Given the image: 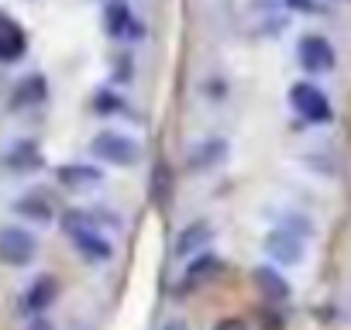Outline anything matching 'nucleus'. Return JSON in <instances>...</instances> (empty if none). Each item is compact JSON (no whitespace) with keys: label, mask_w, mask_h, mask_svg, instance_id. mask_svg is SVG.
Wrapping results in <instances>:
<instances>
[{"label":"nucleus","mask_w":351,"mask_h":330,"mask_svg":"<svg viewBox=\"0 0 351 330\" xmlns=\"http://www.w3.org/2000/svg\"><path fill=\"white\" fill-rule=\"evenodd\" d=\"M59 227H62V234H66L73 255H76L83 265L104 268V265H110V262L117 258L114 238L93 224V217L86 214V207H69V210H62V214H59Z\"/></svg>","instance_id":"f257e3e1"},{"label":"nucleus","mask_w":351,"mask_h":330,"mask_svg":"<svg viewBox=\"0 0 351 330\" xmlns=\"http://www.w3.org/2000/svg\"><path fill=\"white\" fill-rule=\"evenodd\" d=\"M145 141L134 134V131H124V127H114V124H104L93 131L90 138V158L100 162L104 169H138L145 165Z\"/></svg>","instance_id":"f03ea898"},{"label":"nucleus","mask_w":351,"mask_h":330,"mask_svg":"<svg viewBox=\"0 0 351 330\" xmlns=\"http://www.w3.org/2000/svg\"><path fill=\"white\" fill-rule=\"evenodd\" d=\"M286 103H289V110H293L303 124H310V127H334V120H337V103H334V97H330L320 83H313L310 76L293 79V83L286 86Z\"/></svg>","instance_id":"7ed1b4c3"},{"label":"nucleus","mask_w":351,"mask_h":330,"mask_svg":"<svg viewBox=\"0 0 351 330\" xmlns=\"http://www.w3.org/2000/svg\"><path fill=\"white\" fill-rule=\"evenodd\" d=\"M100 31L124 49H134L148 38V21L131 0H104L100 4Z\"/></svg>","instance_id":"20e7f679"},{"label":"nucleus","mask_w":351,"mask_h":330,"mask_svg":"<svg viewBox=\"0 0 351 330\" xmlns=\"http://www.w3.org/2000/svg\"><path fill=\"white\" fill-rule=\"evenodd\" d=\"M293 55H296L300 69H303L310 79L334 76V73H337V66H341L337 45H334V42H330L324 31H303V35H296Z\"/></svg>","instance_id":"39448f33"},{"label":"nucleus","mask_w":351,"mask_h":330,"mask_svg":"<svg viewBox=\"0 0 351 330\" xmlns=\"http://www.w3.org/2000/svg\"><path fill=\"white\" fill-rule=\"evenodd\" d=\"M45 169V148L32 134H18L0 148V176L8 179H32Z\"/></svg>","instance_id":"423d86ee"},{"label":"nucleus","mask_w":351,"mask_h":330,"mask_svg":"<svg viewBox=\"0 0 351 330\" xmlns=\"http://www.w3.org/2000/svg\"><path fill=\"white\" fill-rule=\"evenodd\" d=\"M42 255V238L28 224H0V265L25 272L38 262Z\"/></svg>","instance_id":"0eeeda50"},{"label":"nucleus","mask_w":351,"mask_h":330,"mask_svg":"<svg viewBox=\"0 0 351 330\" xmlns=\"http://www.w3.org/2000/svg\"><path fill=\"white\" fill-rule=\"evenodd\" d=\"M231 162V141L224 134H200L183 151V169L186 176H214Z\"/></svg>","instance_id":"6e6552de"},{"label":"nucleus","mask_w":351,"mask_h":330,"mask_svg":"<svg viewBox=\"0 0 351 330\" xmlns=\"http://www.w3.org/2000/svg\"><path fill=\"white\" fill-rule=\"evenodd\" d=\"M56 186L66 193L86 196V193H97L107 186V169L93 158H69V162L56 165Z\"/></svg>","instance_id":"1a4fd4ad"},{"label":"nucleus","mask_w":351,"mask_h":330,"mask_svg":"<svg viewBox=\"0 0 351 330\" xmlns=\"http://www.w3.org/2000/svg\"><path fill=\"white\" fill-rule=\"evenodd\" d=\"M11 214L14 220L21 224H35V227H49V224H59V203L52 196V190L45 186H28L21 190L14 200H11Z\"/></svg>","instance_id":"9d476101"},{"label":"nucleus","mask_w":351,"mask_h":330,"mask_svg":"<svg viewBox=\"0 0 351 330\" xmlns=\"http://www.w3.org/2000/svg\"><path fill=\"white\" fill-rule=\"evenodd\" d=\"M221 272H224V258L210 248V251H204V255H197V258L183 262L180 275L172 279V296H176V299L193 296V292H200L204 285H210Z\"/></svg>","instance_id":"9b49d317"},{"label":"nucleus","mask_w":351,"mask_h":330,"mask_svg":"<svg viewBox=\"0 0 351 330\" xmlns=\"http://www.w3.org/2000/svg\"><path fill=\"white\" fill-rule=\"evenodd\" d=\"M214 241H217V224H214V217H193V220H186L180 231H176V238H172V258L183 265V262H190V258L210 251Z\"/></svg>","instance_id":"f8f14e48"},{"label":"nucleus","mask_w":351,"mask_h":330,"mask_svg":"<svg viewBox=\"0 0 351 330\" xmlns=\"http://www.w3.org/2000/svg\"><path fill=\"white\" fill-rule=\"evenodd\" d=\"M262 255L265 262L279 265V268H300L306 262V241L279 224H272L265 234H262Z\"/></svg>","instance_id":"ddd939ff"},{"label":"nucleus","mask_w":351,"mask_h":330,"mask_svg":"<svg viewBox=\"0 0 351 330\" xmlns=\"http://www.w3.org/2000/svg\"><path fill=\"white\" fill-rule=\"evenodd\" d=\"M59 296H62L59 275H56V272H38V275L21 289V296H18V313L28 316V320L45 316V313L59 303Z\"/></svg>","instance_id":"4468645a"},{"label":"nucleus","mask_w":351,"mask_h":330,"mask_svg":"<svg viewBox=\"0 0 351 330\" xmlns=\"http://www.w3.org/2000/svg\"><path fill=\"white\" fill-rule=\"evenodd\" d=\"M90 114L100 117V120H138V107L114 83H100L90 93Z\"/></svg>","instance_id":"2eb2a0df"},{"label":"nucleus","mask_w":351,"mask_h":330,"mask_svg":"<svg viewBox=\"0 0 351 330\" xmlns=\"http://www.w3.org/2000/svg\"><path fill=\"white\" fill-rule=\"evenodd\" d=\"M49 103V76L45 73H28L14 83L11 97H8V107L11 114H25V110H38Z\"/></svg>","instance_id":"dca6fc26"},{"label":"nucleus","mask_w":351,"mask_h":330,"mask_svg":"<svg viewBox=\"0 0 351 330\" xmlns=\"http://www.w3.org/2000/svg\"><path fill=\"white\" fill-rule=\"evenodd\" d=\"M252 282H255V289L262 292V299H269V303H276V306H286V303L293 299V282H289V279L282 275V268L272 265V262L255 265V268H252Z\"/></svg>","instance_id":"f3484780"},{"label":"nucleus","mask_w":351,"mask_h":330,"mask_svg":"<svg viewBox=\"0 0 351 330\" xmlns=\"http://www.w3.org/2000/svg\"><path fill=\"white\" fill-rule=\"evenodd\" d=\"M28 55V31L8 18V14H0V66H14Z\"/></svg>","instance_id":"a211bd4d"},{"label":"nucleus","mask_w":351,"mask_h":330,"mask_svg":"<svg viewBox=\"0 0 351 330\" xmlns=\"http://www.w3.org/2000/svg\"><path fill=\"white\" fill-rule=\"evenodd\" d=\"M197 93H200V100L207 103V107H224L228 100H231V93H234V86H231V79H228V73H207L200 83H197Z\"/></svg>","instance_id":"6ab92c4d"},{"label":"nucleus","mask_w":351,"mask_h":330,"mask_svg":"<svg viewBox=\"0 0 351 330\" xmlns=\"http://www.w3.org/2000/svg\"><path fill=\"white\" fill-rule=\"evenodd\" d=\"M86 214H90V217H93V224H97L100 231H107L110 238L124 231V214H121V210H114V207H107V203H93V207H86Z\"/></svg>","instance_id":"aec40b11"},{"label":"nucleus","mask_w":351,"mask_h":330,"mask_svg":"<svg viewBox=\"0 0 351 330\" xmlns=\"http://www.w3.org/2000/svg\"><path fill=\"white\" fill-rule=\"evenodd\" d=\"M279 227L300 234L303 241H313V238H317V224H313L303 210H282V214H279Z\"/></svg>","instance_id":"412c9836"},{"label":"nucleus","mask_w":351,"mask_h":330,"mask_svg":"<svg viewBox=\"0 0 351 330\" xmlns=\"http://www.w3.org/2000/svg\"><path fill=\"white\" fill-rule=\"evenodd\" d=\"M110 83L114 86H128V83H134V59H131V52H121L117 59H114V69H110Z\"/></svg>","instance_id":"4be33fe9"},{"label":"nucleus","mask_w":351,"mask_h":330,"mask_svg":"<svg viewBox=\"0 0 351 330\" xmlns=\"http://www.w3.org/2000/svg\"><path fill=\"white\" fill-rule=\"evenodd\" d=\"M282 8L289 14H313L317 11V0H282Z\"/></svg>","instance_id":"5701e85b"},{"label":"nucleus","mask_w":351,"mask_h":330,"mask_svg":"<svg viewBox=\"0 0 351 330\" xmlns=\"http://www.w3.org/2000/svg\"><path fill=\"white\" fill-rule=\"evenodd\" d=\"M210 330H248V323H245L241 316H224V320H217Z\"/></svg>","instance_id":"b1692460"},{"label":"nucleus","mask_w":351,"mask_h":330,"mask_svg":"<svg viewBox=\"0 0 351 330\" xmlns=\"http://www.w3.org/2000/svg\"><path fill=\"white\" fill-rule=\"evenodd\" d=\"M158 330H193V327H190V320H186V316H169Z\"/></svg>","instance_id":"393cba45"},{"label":"nucleus","mask_w":351,"mask_h":330,"mask_svg":"<svg viewBox=\"0 0 351 330\" xmlns=\"http://www.w3.org/2000/svg\"><path fill=\"white\" fill-rule=\"evenodd\" d=\"M28 330H59L49 316H35V320H28Z\"/></svg>","instance_id":"a878e982"},{"label":"nucleus","mask_w":351,"mask_h":330,"mask_svg":"<svg viewBox=\"0 0 351 330\" xmlns=\"http://www.w3.org/2000/svg\"><path fill=\"white\" fill-rule=\"evenodd\" d=\"M330 4H351V0H330Z\"/></svg>","instance_id":"bb28decb"}]
</instances>
